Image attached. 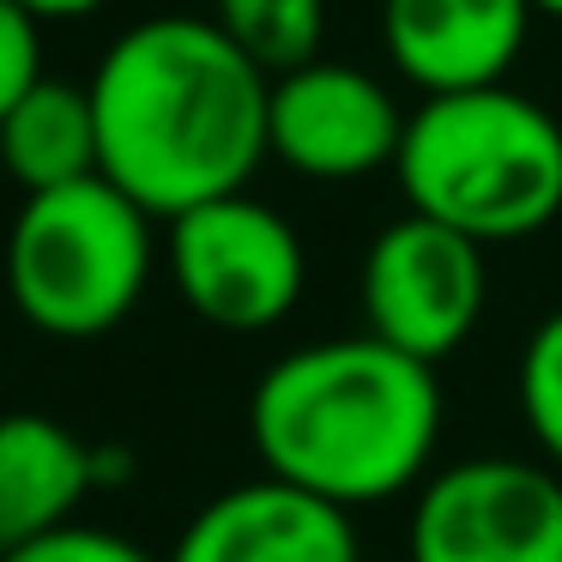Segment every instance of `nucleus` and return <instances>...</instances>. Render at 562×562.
I'll use <instances>...</instances> for the list:
<instances>
[{"label":"nucleus","instance_id":"nucleus-15","mask_svg":"<svg viewBox=\"0 0 562 562\" xmlns=\"http://www.w3.org/2000/svg\"><path fill=\"white\" fill-rule=\"evenodd\" d=\"M43 19L19 0H0V122L43 86Z\"/></svg>","mask_w":562,"mask_h":562},{"label":"nucleus","instance_id":"nucleus-4","mask_svg":"<svg viewBox=\"0 0 562 562\" xmlns=\"http://www.w3.org/2000/svg\"><path fill=\"white\" fill-rule=\"evenodd\" d=\"M151 279V212L110 176L31 194L7 236V291L49 339L115 333Z\"/></svg>","mask_w":562,"mask_h":562},{"label":"nucleus","instance_id":"nucleus-2","mask_svg":"<svg viewBox=\"0 0 562 562\" xmlns=\"http://www.w3.org/2000/svg\"><path fill=\"white\" fill-rule=\"evenodd\" d=\"M248 436L267 477L333 508L387 502L417 484L441 436L436 363L387 339H321L279 357L248 400Z\"/></svg>","mask_w":562,"mask_h":562},{"label":"nucleus","instance_id":"nucleus-1","mask_svg":"<svg viewBox=\"0 0 562 562\" xmlns=\"http://www.w3.org/2000/svg\"><path fill=\"white\" fill-rule=\"evenodd\" d=\"M103 176L151 218L243 194L272 158V79L218 19H146L91 74Z\"/></svg>","mask_w":562,"mask_h":562},{"label":"nucleus","instance_id":"nucleus-8","mask_svg":"<svg viewBox=\"0 0 562 562\" xmlns=\"http://www.w3.org/2000/svg\"><path fill=\"white\" fill-rule=\"evenodd\" d=\"M405 122L393 91L345 61H308L272 79V158L315 182H357L400 164Z\"/></svg>","mask_w":562,"mask_h":562},{"label":"nucleus","instance_id":"nucleus-11","mask_svg":"<svg viewBox=\"0 0 562 562\" xmlns=\"http://www.w3.org/2000/svg\"><path fill=\"white\" fill-rule=\"evenodd\" d=\"M98 477V453L43 412L0 417V557L74 526Z\"/></svg>","mask_w":562,"mask_h":562},{"label":"nucleus","instance_id":"nucleus-9","mask_svg":"<svg viewBox=\"0 0 562 562\" xmlns=\"http://www.w3.org/2000/svg\"><path fill=\"white\" fill-rule=\"evenodd\" d=\"M532 13V0H381V43L424 98H448L502 86Z\"/></svg>","mask_w":562,"mask_h":562},{"label":"nucleus","instance_id":"nucleus-6","mask_svg":"<svg viewBox=\"0 0 562 562\" xmlns=\"http://www.w3.org/2000/svg\"><path fill=\"white\" fill-rule=\"evenodd\" d=\"M369 333L417 363H441L484 315V243L405 212L369 243L363 260Z\"/></svg>","mask_w":562,"mask_h":562},{"label":"nucleus","instance_id":"nucleus-10","mask_svg":"<svg viewBox=\"0 0 562 562\" xmlns=\"http://www.w3.org/2000/svg\"><path fill=\"white\" fill-rule=\"evenodd\" d=\"M170 562H363V550L345 508L284 477H255L212 496L182 526Z\"/></svg>","mask_w":562,"mask_h":562},{"label":"nucleus","instance_id":"nucleus-5","mask_svg":"<svg viewBox=\"0 0 562 562\" xmlns=\"http://www.w3.org/2000/svg\"><path fill=\"white\" fill-rule=\"evenodd\" d=\"M170 272L182 303L218 333H267L296 308L308 260L284 212L224 194L170 218Z\"/></svg>","mask_w":562,"mask_h":562},{"label":"nucleus","instance_id":"nucleus-17","mask_svg":"<svg viewBox=\"0 0 562 562\" xmlns=\"http://www.w3.org/2000/svg\"><path fill=\"white\" fill-rule=\"evenodd\" d=\"M19 7L37 19H86V13H98L103 0H19Z\"/></svg>","mask_w":562,"mask_h":562},{"label":"nucleus","instance_id":"nucleus-18","mask_svg":"<svg viewBox=\"0 0 562 562\" xmlns=\"http://www.w3.org/2000/svg\"><path fill=\"white\" fill-rule=\"evenodd\" d=\"M532 7H538V13H557L562 19V0H532Z\"/></svg>","mask_w":562,"mask_h":562},{"label":"nucleus","instance_id":"nucleus-14","mask_svg":"<svg viewBox=\"0 0 562 562\" xmlns=\"http://www.w3.org/2000/svg\"><path fill=\"white\" fill-rule=\"evenodd\" d=\"M520 417L538 448L562 465V308L538 321L520 351Z\"/></svg>","mask_w":562,"mask_h":562},{"label":"nucleus","instance_id":"nucleus-13","mask_svg":"<svg viewBox=\"0 0 562 562\" xmlns=\"http://www.w3.org/2000/svg\"><path fill=\"white\" fill-rule=\"evenodd\" d=\"M212 19L267 74H291V67L315 61L321 25H327V0H212Z\"/></svg>","mask_w":562,"mask_h":562},{"label":"nucleus","instance_id":"nucleus-7","mask_svg":"<svg viewBox=\"0 0 562 562\" xmlns=\"http://www.w3.org/2000/svg\"><path fill=\"white\" fill-rule=\"evenodd\" d=\"M412 562H562V477L526 460H460L412 514Z\"/></svg>","mask_w":562,"mask_h":562},{"label":"nucleus","instance_id":"nucleus-12","mask_svg":"<svg viewBox=\"0 0 562 562\" xmlns=\"http://www.w3.org/2000/svg\"><path fill=\"white\" fill-rule=\"evenodd\" d=\"M0 170L31 194H55L103 176V139H98V110L91 86H61L43 79L7 122H0Z\"/></svg>","mask_w":562,"mask_h":562},{"label":"nucleus","instance_id":"nucleus-16","mask_svg":"<svg viewBox=\"0 0 562 562\" xmlns=\"http://www.w3.org/2000/svg\"><path fill=\"white\" fill-rule=\"evenodd\" d=\"M0 562H158L122 532H103V526H61V532L37 538V544H19L13 557Z\"/></svg>","mask_w":562,"mask_h":562},{"label":"nucleus","instance_id":"nucleus-3","mask_svg":"<svg viewBox=\"0 0 562 562\" xmlns=\"http://www.w3.org/2000/svg\"><path fill=\"white\" fill-rule=\"evenodd\" d=\"M393 176L417 218L472 243H520L562 212V122L508 86L424 98Z\"/></svg>","mask_w":562,"mask_h":562}]
</instances>
